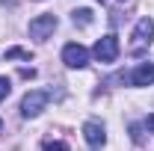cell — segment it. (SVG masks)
Returning <instances> with one entry per match:
<instances>
[{
  "label": "cell",
  "mask_w": 154,
  "mask_h": 151,
  "mask_svg": "<svg viewBox=\"0 0 154 151\" xmlns=\"http://www.w3.org/2000/svg\"><path fill=\"white\" fill-rule=\"evenodd\" d=\"M74 24L89 27V24H92V9H74Z\"/></svg>",
  "instance_id": "cell-8"
},
{
  "label": "cell",
  "mask_w": 154,
  "mask_h": 151,
  "mask_svg": "<svg viewBox=\"0 0 154 151\" xmlns=\"http://www.w3.org/2000/svg\"><path fill=\"white\" fill-rule=\"evenodd\" d=\"M42 151H68V145H65V142H45Z\"/></svg>",
  "instance_id": "cell-11"
},
{
  "label": "cell",
  "mask_w": 154,
  "mask_h": 151,
  "mask_svg": "<svg viewBox=\"0 0 154 151\" xmlns=\"http://www.w3.org/2000/svg\"><path fill=\"white\" fill-rule=\"evenodd\" d=\"M131 136H134V142H142V128L134 125V128H131Z\"/></svg>",
  "instance_id": "cell-12"
},
{
  "label": "cell",
  "mask_w": 154,
  "mask_h": 151,
  "mask_svg": "<svg viewBox=\"0 0 154 151\" xmlns=\"http://www.w3.org/2000/svg\"><path fill=\"white\" fill-rule=\"evenodd\" d=\"M131 83L134 86H151L154 83V65L151 62H139L134 71H131Z\"/></svg>",
  "instance_id": "cell-7"
},
{
  "label": "cell",
  "mask_w": 154,
  "mask_h": 151,
  "mask_svg": "<svg viewBox=\"0 0 154 151\" xmlns=\"http://www.w3.org/2000/svg\"><path fill=\"white\" fill-rule=\"evenodd\" d=\"M62 62H65L68 68H86V65H89V51H86L83 45H77V42H68V45L62 48Z\"/></svg>",
  "instance_id": "cell-3"
},
{
  "label": "cell",
  "mask_w": 154,
  "mask_h": 151,
  "mask_svg": "<svg viewBox=\"0 0 154 151\" xmlns=\"http://www.w3.org/2000/svg\"><path fill=\"white\" fill-rule=\"evenodd\" d=\"M9 92H12V80L9 77H0V101H6Z\"/></svg>",
  "instance_id": "cell-10"
},
{
  "label": "cell",
  "mask_w": 154,
  "mask_h": 151,
  "mask_svg": "<svg viewBox=\"0 0 154 151\" xmlns=\"http://www.w3.org/2000/svg\"><path fill=\"white\" fill-rule=\"evenodd\" d=\"M95 59L98 62H116V57H119V39L116 36H104L95 42Z\"/></svg>",
  "instance_id": "cell-5"
},
{
  "label": "cell",
  "mask_w": 154,
  "mask_h": 151,
  "mask_svg": "<svg viewBox=\"0 0 154 151\" xmlns=\"http://www.w3.org/2000/svg\"><path fill=\"white\" fill-rule=\"evenodd\" d=\"M145 128H148V131H154V113L148 116V119H145Z\"/></svg>",
  "instance_id": "cell-13"
},
{
  "label": "cell",
  "mask_w": 154,
  "mask_h": 151,
  "mask_svg": "<svg viewBox=\"0 0 154 151\" xmlns=\"http://www.w3.org/2000/svg\"><path fill=\"white\" fill-rule=\"evenodd\" d=\"M83 136H86V142H89L92 148H101V145L107 142V131H104L101 122H86V125H83Z\"/></svg>",
  "instance_id": "cell-6"
},
{
  "label": "cell",
  "mask_w": 154,
  "mask_h": 151,
  "mask_svg": "<svg viewBox=\"0 0 154 151\" xmlns=\"http://www.w3.org/2000/svg\"><path fill=\"white\" fill-rule=\"evenodd\" d=\"M101 3H107V0H101Z\"/></svg>",
  "instance_id": "cell-15"
},
{
  "label": "cell",
  "mask_w": 154,
  "mask_h": 151,
  "mask_svg": "<svg viewBox=\"0 0 154 151\" xmlns=\"http://www.w3.org/2000/svg\"><path fill=\"white\" fill-rule=\"evenodd\" d=\"M0 133H3V122H0Z\"/></svg>",
  "instance_id": "cell-14"
},
{
  "label": "cell",
  "mask_w": 154,
  "mask_h": 151,
  "mask_svg": "<svg viewBox=\"0 0 154 151\" xmlns=\"http://www.w3.org/2000/svg\"><path fill=\"white\" fill-rule=\"evenodd\" d=\"M151 39H154V21L151 18H139L136 27H134V48H131V51L139 57V54L151 45Z\"/></svg>",
  "instance_id": "cell-2"
},
{
  "label": "cell",
  "mask_w": 154,
  "mask_h": 151,
  "mask_svg": "<svg viewBox=\"0 0 154 151\" xmlns=\"http://www.w3.org/2000/svg\"><path fill=\"white\" fill-rule=\"evenodd\" d=\"M57 15H38V18L30 21V36L36 39V42H48L51 39V33L57 30Z\"/></svg>",
  "instance_id": "cell-4"
},
{
  "label": "cell",
  "mask_w": 154,
  "mask_h": 151,
  "mask_svg": "<svg viewBox=\"0 0 154 151\" xmlns=\"http://www.w3.org/2000/svg\"><path fill=\"white\" fill-rule=\"evenodd\" d=\"M6 59H30V51H21V48H12V51H6Z\"/></svg>",
  "instance_id": "cell-9"
},
{
  "label": "cell",
  "mask_w": 154,
  "mask_h": 151,
  "mask_svg": "<svg viewBox=\"0 0 154 151\" xmlns=\"http://www.w3.org/2000/svg\"><path fill=\"white\" fill-rule=\"evenodd\" d=\"M48 101H51V95L42 92V89L27 92V95H24V101H21V116H24V119H36V116L48 107Z\"/></svg>",
  "instance_id": "cell-1"
}]
</instances>
